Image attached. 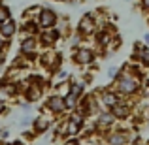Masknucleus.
<instances>
[{
	"label": "nucleus",
	"mask_w": 149,
	"mask_h": 145,
	"mask_svg": "<svg viewBox=\"0 0 149 145\" xmlns=\"http://www.w3.org/2000/svg\"><path fill=\"white\" fill-rule=\"evenodd\" d=\"M136 145H140V143H136Z\"/></svg>",
	"instance_id": "25"
},
{
	"label": "nucleus",
	"mask_w": 149,
	"mask_h": 145,
	"mask_svg": "<svg viewBox=\"0 0 149 145\" xmlns=\"http://www.w3.org/2000/svg\"><path fill=\"white\" fill-rule=\"evenodd\" d=\"M57 36H58L57 32H51V34H45V36H44V40H45V42H53Z\"/></svg>",
	"instance_id": "15"
},
{
	"label": "nucleus",
	"mask_w": 149,
	"mask_h": 145,
	"mask_svg": "<svg viewBox=\"0 0 149 145\" xmlns=\"http://www.w3.org/2000/svg\"><path fill=\"white\" fill-rule=\"evenodd\" d=\"M119 91L125 92V94L134 92L136 91V81L132 79V77H128V76H123V77H121V81H119Z\"/></svg>",
	"instance_id": "1"
},
{
	"label": "nucleus",
	"mask_w": 149,
	"mask_h": 145,
	"mask_svg": "<svg viewBox=\"0 0 149 145\" xmlns=\"http://www.w3.org/2000/svg\"><path fill=\"white\" fill-rule=\"evenodd\" d=\"M79 30L83 34H89L93 30V19L91 17H83L81 19V23H79Z\"/></svg>",
	"instance_id": "5"
},
{
	"label": "nucleus",
	"mask_w": 149,
	"mask_h": 145,
	"mask_svg": "<svg viewBox=\"0 0 149 145\" xmlns=\"http://www.w3.org/2000/svg\"><path fill=\"white\" fill-rule=\"evenodd\" d=\"M0 60H2V53H0Z\"/></svg>",
	"instance_id": "23"
},
{
	"label": "nucleus",
	"mask_w": 149,
	"mask_h": 145,
	"mask_svg": "<svg viewBox=\"0 0 149 145\" xmlns=\"http://www.w3.org/2000/svg\"><path fill=\"white\" fill-rule=\"evenodd\" d=\"M143 4H146V6L149 8V0H143Z\"/></svg>",
	"instance_id": "20"
},
{
	"label": "nucleus",
	"mask_w": 149,
	"mask_h": 145,
	"mask_svg": "<svg viewBox=\"0 0 149 145\" xmlns=\"http://www.w3.org/2000/svg\"><path fill=\"white\" fill-rule=\"evenodd\" d=\"M55 13L53 11H49V10H45V11H42V17H40V23H42V26H51L55 23Z\"/></svg>",
	"instance_id": "2"
},
{
	"label": "nucleus",
	"mask_w": 149,
	"mask_h": 145,
	"mask_svg": "<svg viewBox=\"0 0 149 145\" xmlns=\"http://www.w3.org/2000/svg\"><path fill=\"white\" fill-rule=\"evenodd\" d=\"M79 124H81V119H79L77 115H74L72 119H70V124H68V132H70V136L76 134V132L79 130Z\"/></svg>",
	"instance_id": "6"
},
{
	"label": "nucleus",
	"mask_w": 149,
	"mask_h": 145,
	"mask_svg": "<svg viewBox=\"0 0 149 145\" xmlns=\"http://www.w3.org/2000/svg\"><path fill=\"white\" fill-rule=\"evenodd\" d=\"M128 111H130V109H128V105L127 104H115L113 105V115H117V117H127L128 115Z\"/></svg>",
	"instance_id": "4"
},
{
	"label": "nucleus",
	"mask_w": 149,
	"mask_h": 145,
	"mask_svg": "<svg viewBox=\"0 0 149 145\" xmlns=\"http://www.w3.org/2000/svg\"><path fill=\"white\" fill-rule=\"evenodd\" d=\"M36 128H38V130H45V128H47V121H45V119H40L36 123Z\"/></svg>",
	"instance_id": "14"
},
{
	"label": "nucleus",
	"mask_w": 149,
	"mask_h": 145,
	"mask_svg": "<svg viewBox=\"0 0 149 145\" xmlns=\"http://www.w3.org/2000/svg\"><path fill=\"white\" fill-rule=\"evenodd\" d=\"M13 28H15L13 23H11V21H6V25H2V28H0V30H2L4 36H11V34H13Z\"/></svg>",
	"instance_id": "9"
},
{
	"label": "nucleus",
	"mask_w": 149,
	"mask_h": 145,
	"mask_svg": "<svg viewBox=\"0 0 149 145\" xmlns=\"http://www.w3.org/2000/svg\"><path fill=\"white\" fill-rule=\"evenodd\" d=\"M79 92H81V87H79V85H76V87L72 89V92H70V94H74V96H79Z\"/></svg>",
	"instance_id": "16"
},
{
	"label": "nucleus",
	"mask_w": 149,
	"mask_h": 145,
	"mask_svg": "<svg viewBox=\"0 0 149 145\" xmlns=\"http://www.w3.org/2000/svg\"><path fill=\"white\" fill-rule=\"evenodd\" d=\"M76 60L81 62V64H89V62L93 60V53H91V51H87V49H79V51H77V55H76Z\"/></svg>",
	"instance_id": "3"
},
{
	"label": "nucleus",
	"mask_w": 149,
	"mask_h": 145,
	"mask_svg": "<svg viewBox=\"0 0 149 145\" xmlns=\"http://www.w3.org/2000/svg\"><path fill=\"white\" fill-rule=\"evenodd\" d=\"M49 105H51V109H53V111H61V109L64 108V100H62V98H51V100H49Z\"/></svg>",
	"instance_id": "8"
},
{
	"label": "nucleus",
	"mask_w": 149,
	"mask_h": 145,
	"mask_svg": "<svg viewBox=\"0 0 149 145\" xmlns=\"http://www.w3.org/2000/svg\"><path fill=\"white\" fill-rule=\"evenodd\" d=\"M32 49H34V40H26L25 44H23V51H25V53H30Z\"/></svg>",
	"instance_id": "13"
},
{
	"label": "nucleus",
	"mask_w": 149,
	"mask_h": 145,
	"mask_svg": "<svg viewBox=\"0 0 149 145\" xmlns=\"http://www.w3.org/2000/svg\"><path fill=\"white\" fill-rule=\"evenodd\" d=\"M102 102H104L106 105H115V104H119V102H117V94H113V92H106V94L102 96Z\"/></svg>",
	"instance_id": "7"
},
{
	"label": "nucleus",
	"mask_w": 149,
	"mask_h": 145,
	"mask_svg": "<svg viewBox=\"0 0 149 145\" xmlns=\"http://www.w3.org/2000/svg\"><path fill=\"white\" fill-rule=\"evenodd\" d=\"M66 145H76V143H74V142H70V143H66Z\"/></svg>",
	"instance_id": "22"
},
{
	"label": "nucleus",
	"mask_w": 149,
	"mask_h": 145,
	"mask_svg": "<svg viewBox=\"0 0 149 145\" xmlns=\"http://www.w3.org/2000/svg\"><path fill=\"white\" fill-rule=\"evenodd\" d=\"M74 105H76V96H74V94H68V96L64 98V108H70V109H72Z\"/></svg>",
	"instance_id": "12"
},
{
	"label": "nucleus",
	"mask_w": 149,
	"mask_h": 145,
	"mask_svg": "<svg viewBox=\"0 0 149 145\" xmlns=\"http://www.w3.org/2000/svg\"><path fill=\"white\" fill-rule=\"evenodd\" d=\"M113 121V113H102L100 115V124H109Z\"/></svg>",
	"instance_id": "11"
},
{
	"label": "nucleus",
	"mask_w": 149,
	"mask_h": 145,
	"mask_svg": "<svg viewBox=\"0 0 149 145\" xmlns=\"http://www.w3.org/2000/svg\"><path fill=\"white\" fill-rule=\"evenodd\" d=\"M115 74H117V68H113V66H111V68H109V76L113 77V76H115Z\"/></svg>",
	"instance_id": "19"
},
{
	"label": "nucleus",
	"mask_w": 149,
	"mask_h": 145,
	"mask_svg": "<svg viewBox=\"0 0 149 145\" xmlns=\"http://www.w3.org/2000/svg\"><path fill=\"white\" fill-rule=\"evenodd\" d=\"M108 42H109V36L108 34H102L100 36V44H108Z\"/></svg>",
	"instance_id": "17"
},
{
	"label": "nucleus",
	"mask_w": 149,
	"mask_h": 145,
	"mask_svg": "<svg viewBox=\"0 0 149 145\" xmlns=\"http://www.w3.org/2000/svg\"><path fill=\"white\" fill-rule=\"evenodd\" d=\"M0 109H2V102H0Z\"/></svg>",
	"instance_id": "24"
},
{
	"label": "nucleus",
	"mask_w": 149,
	"mask_h": 145,
	"mask_svg": "<svg viewBox=\"0 0 149 145\" xmlns=\"http://www.w3.org/2000/svg\"><path fill=\"white\" fill-rule=\"evenodd\" d=\"M109 143L111 145H123L125 143V136L123 134H113L111 138H109Z\"/></svg>",
	"instance_id": "10"
},
{
	"label": "nucleus",
	"mask_w": 149,
	"mask_h": 145,
	"mask_svg": "<svg viewBox=\"0 0 149 145\" xmlns=\"http://www.w3.org/2000/svg\"><path fill=\"white\" fill-rule=\"evenodd\" d=\"M146 42H147V44H149V36H147V34H146Z\"/></svg>",
	"instance_id": "21"
},
{
	"label": "nucleus",
	"mask_w": 149,
	"mask_h": 145,
	"mask_svg": "<svg viewBox=\"0 0 149 145\" xmlns=\"http://www.w3.org/2000/svg\"><path fill=\"white\" fill-rule=\"evenodd\" d=\"M8 19V10H2L0 11V21H6Z\"/></svg>",
	"instance_id": "18"
}]
</instances>
